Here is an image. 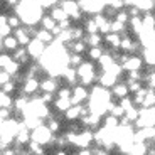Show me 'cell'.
<instances>
[{"label":"cell","mask_w":155,"mask_h":155,"mask_svg":"<svg viewBox=\"0 0 155 155\" xmlns=\"http://www.w3.org/2000/svg\"><path fill=\"white\" fill-rule=\"evenodd\" d=\"M127 31V24L120 22V20H111V32H116V34H123Z\"/></svg>","instance_id":"cell-29"},{"label":"cell","mask_w":155,"mask_h":155,"mask_svg":"<svg viewBox=\"0 0 155 155\" xmlns=\"http://www.w3.org/2000/svg\"><path fill=\"white\" fill-rule=\"evenodd\" d=\"M62 78H64V79H66L71 86H74L78 83V78H79V74H78V68L69 66L66 71H64V73H62Z\"/></svg>","instance_id":"cell-15"},{"label":"cell","mask_w":155,"mask_h":155,"mask_svg":"<svg viewBox=\"0 0 155 155\" xmlns=\"http://www.w3.org/2000/svg\"><path fill=\"white\" fill-rule=\"evenodd\" d=\"M0 118H2V121L12 118V108H2V111H0Z\"/></svg>","instance_id":"cell-41"},{"label":"cell","mask_w":155,"mask_h":155,"mask_svg":"<svg viewBox=\"0 0 155 155\" xmlns=\"http://www.w3.org/2000/svg\"><path fill=\"white\" fill-rule=\"evenodd\" d=\"M89 98L88 89L84 88V84H74L73 86V96H71V101L73 105H81L84 100Z\"/></svg>","instance_id":"cell-5"},{"label":"cell","mask_w":155,"mask_h":155,"mask_svg":"<svg viewBox=\"0 0 155 155\" xmlns=\"http://www.w3.org/2000/svg\"><path fill=\"white\" fill-rule=\"evenodd\" d=\"M84 29H81V27H73V37H74V41H78V39H84Z\"/></svg>","instance_id":"cell-40"},{"label":"cell","mask_w":155,"mask_h":155,"mask_svg":"<svg viewBox=\"0 0 155 155\" xmlns=\"http://www.w3.org/2000/svg\"><path fill=\"white\" fill-rule=\"evenodd\" d=\"M14 35L19 39V44H20V46H29V42L32 41V39H31V34H27V32L24 31V27L15 29V34H14Z\"/></svg>","instance_id":"cell-18"},{"label":"cell","mask_w":155,"mask_h":155,"mask_svg":"<svg viewBox=\"0 0 155 155\" xmlns=\"http://www.w3.org/2000/svg\"><path fill=\"white\" fill-rule=\"evenodd\" d=\"M39 88H41V81H39V78L37 76H32V78H27V79H25V83H24V86H22V93L34 94V93H37Z\"/></svg>","instance_id":"cell-6"},{"label":"cell","mask_w":155,"mask_h":155,"mask_svg":"<svg viewBox=\"0 0 155 155\" xmlns=\"http://www.w3.org/2000/svg\"><path fill=\"white\" fill-rule=\"evenodd\" d=\"M7 22L10 24L12 29H19L20 25H22V19H20L17 14H15V15H8V17H7Z\"/></svg>","instance_id":"cell-33"},{"label":"cell","mask_w":155,"mask_h":155,"mask_svg":"<svg viewBox=\"0 0 155 155\" xmlns=\"http://www.w3.org/2000/svg\"><path fill=\"white\" fill-rule=\"evenodd\" d=\"M113 96L118 98V100H121V98L128 96V93H130V88H128V83L125 84V83H116L115 86H113Z\"/></svg>","instance_id":"cell-13"},{"label":"cell","mask_w":155,"mask_h":155,"mask_svg":"<svg viewBox=\"0 0 155 155\" xmlns=\"http://www.w3.org/2000/svg\"><path fill=\"white\" fill-rule=\"evenodd\" d=\"M0 64H2V69L8 71V73L14 76L15 73H19L20 71V64L17 59H14V56H8L7 52H2V58H0Z\"/></svg>","instance_id":"cell-2"},{"label":"cell","mask_w":155,"mask_h":155,"mask_svg":"<svg viewBox=\"0 0 155 155\" xmlns=\"http://www.w3.org/2000/svg\"><path fill=\"white\" fill-rule=\"evenodd\" d=\"M59 4V0H44V2H42V7L44 8H52V7H56V5H58Z\"/></svg>","instance_id":"cell-44"},{"label":"cell","mask_w":155,"mask_h":155,"mask_svg":"<svg viewBox=\"0 0 155 155\" xmlns=\"http://www.w3.org/2000/svg\"><path fill=\"white\" fill-rule=\"evenodd\" d=\"M27 51H29V54H31V58L37 59V58H41V56L46 52V42H42L41 39L34 37L31 42H29Z\"/></svg>","instance_id":"cell-4"},{"label":"cell","mask_w":155,"mask_h":155,"mask_svg":"<svg viewBox=\"0 0 155 155\" xmlns=\"http://www.w3.org/2000/svg\"><path fill=\"white\" fill-rule=\"evenodd\" d=\"M51 32L54 34V37H58V35H59V34H61V32H62V27H61V25H59V24H58V25H56V27L52 29V31H51Z\"/></svg>","instance_id":"cell-46"},{"label":"cell","mask_w":155,"mask_h":155,"mask_svg":"<svg viewBox=\"0 0 155 155\" xmlns=\"http://www.w3.org/2000/svg\"><path fill=\"white\" fill-rule=\"evenodd\" d=\"M153 143H155V138H153Z\"/></svg>","instance_id":"cell-49"},{"label":"cell","mask_w":155,"mask_h":155,"mask_svg":"<svg viewBox=\"0 0 155 155\" xmlns=\"http://www.w3.org/2000/svg\"><path fill=\"white\" fill-rule=\"evenodd\" d=\"M123 2H125V4H127V5H128V2H130V0H123Z\"/></svg>","instance_id":"cell-48"},{"label":"cell","mask_w":155,"mask_h":155,"mask_svg":"<svg viewBox=\"0 0 155 155\" xmlns=\"http://www.w3.org/2000/svg\"><path fill=\"white\" fill-rule=\"evenodd\" d=\"M51 15L54 17L58 22H61V20H64V19H69V14H68L62 7H58V5L51 8Z\"/></svg>","instance_id":"cell-21"},{"label":"cell","mask_w":155,"mask_h":155,"mask_svg":"<svg viewBox=\"0 0 155 155\" xmlns=\"http://www.w3.org/2000/svg\"><path fill=\"white\" fill-rule=\"evenodd\" d=\"M145 108H152V106H155V88H150L148 86V91L147 94H145V100H143V105Z\"/></svg>","instance_id":"cell-23"},{"label":"cell","mask_w":155,"mask_h":155,"mask_svg":"<svg viewBox=\"0 0 155 155\" xmlns=\"http://www.w3.org/2000/svg\"><path fill=\"white\" fill-rule=\"evenodd\" d=\"M147 145L143 143V142H133L132 145V150H130V153L133 155H142V153H147Z\"/></svg>","instance_id":"cell-26"},{"label":"cell","mask_w":155,"mask_h":155,"mask_svg":"<svg viewBox=\"0 0 155 155\" xmlns=\"http://www.w3.org/2000/svg\"><path fill=\"white\" fill-rule=\"evenodd\" d=\"M116 78L118 76H115L113 73H110V71H105V73L100 76V84L101 86H105V88H113V86L116 84Z\"/></svg>","instance_id":"cell-12"},{"label":"cell","mask_w":155,"mask_h":155,"mask_svg":"<svg viewBox=\"0 0 155 155\" xmlns=\"http://www.w3.org/2000/svg\"><path fill=\"white\" fill-rule=\"evenodd\" d=\"M41 98H42L47 105H49V103H52V101H54V93H47V91H44V94Z\"/></svg>","instance_id":"cell-43"},{"label":"cell","mask_w":155,"mask_h":155,"mask_svg":"<svg viewBox=\"0 0 155 155\" xmlns=\"http://www.w3.org/2000/svg\"><path fill=\"white\" fill-rule=\"evenodd\" d=\"M142 58L145 59L148 66H155V47H145L142 51Z\"/></svg>","instance_id":"cell-20"},{"label":"cell","mask_w":155,"mask_h":155,"mask_svg":"<svg viewBox=\"0 0 155 155\" xmlns=\"http://www.w3.org/2000/svg\"><path fill=\"white\" fill-rule=\"evenodd\" d=\"M54 106H56L58 111L64 113L73 106V101H71V98H58V100L54 101Z\"/></svg>","instance_id":"cell-16"},{"label":"cell","mask_w":155,"mask_h":155,"mask_svg":"<svg viewBox=\"0 0 155 155\" xmlns=\"http://www.w3.org/2000/svg\"><path fill=\"white\" fill-rule=\"evenodd\" d=\"M86 54L89 56L91 59H94V61H98V59L103 56V49H101L100 46H93V47H89V51L86 52Z\"/></svg>","instance_id":"cell-30"},{"label":"cell","mask_w":155,"mask_h":155,"mask_svg":"<svg viewBox=\"0 0 155 155\" xmlns=\"http://www.w3.org/2000/svg\"><path fill=\"white\" fill-rule=\"evenodd\" d=\"M0 105H2V108H14L15 100H14V98H12L8 93H4V91H2V96H0Z\"/></svg>","instance_id":"cell-25"},{"label":"cell","mask_w":155,"mask_h":155,"mask_svg":"<svg viewBox=\"0 0 155 155\" xmlns=\"http://www.w3.org/2000/svg\"><path fill=\"white\" fill-rule=\"evenodd\" d=\"M120 105L123 106L125 110H130L132 106H135V103H133V100H132V98L125 96V98H121V100H120Z\"/></svg>","instance_id":"cell-38"},{"label":"cell","mask_w":155,"mask_h":155,"mask_svg":"<svg viewBox=\"0 0 155 155\" xmlns=\"http://www.w3.org/2000/svg\"><path fill=\"white\" fill-rule=\"evenodd\" d=\"M17 88V83L14 81V79H10V81H7L5 84H2V91L4 93H14Z\"/></svg>","instance_id":"cell-36"},{"label":"cell","mask_w":155,"mask_h":155,"mask_svg":"<svg viewBox=\"0 0 155 155\" xmlns=\"http://www.w3.org/2000/svg\"><path fill=\"white\" fill-rule=\"evenodd\" d=\"M10 78H12V74L8 73V71L2 69V74H0V83H2V84H5L7 81H10Z\"/></svg>","instance_id":"cell-42"},{"label":"cell","mask_w":155,"mask_h":155,"mask_svg":"<svg viewBox=\"0 0 155 155\" xmlns=\"http://www.w3.org/2000/svg\"><path fill=\"white\" fill-rule=\"evenodd\" d=\"M98 62H100V66H101V69H103V71H108L110 68H111V64L115 62V58H113V54L105 52V54L98 59Z\"/></svg>","instance_id":"cell-19"},{"label":"cell","mask_w":155,"mask_h":155,"mask_svg":"<svg viewBox=\"0 0 155 155\" xmlns=\"http://www.w3.org/2000/svg\"><path fill=\"white\" fill-rule=\"evenodd\" d=\"M81 62H83V54H79V52H73V54H69V66L78 68Z\"/></svg>","instance_id":"cell-31"},{"label":"cell","mask_w":155,"mask_h":155,"mask_svg":"<svg viewBox=\"0 0 155 155\" xmlns=\"http://www.w3.org/2000/svg\"><path fill=\"white\" fill-rule=\"evenodd\" d=\"M84 41L88 42V46H89V47H93V46H100L101 41H105V39L101 37V35L98 34V32H94V34H88V35H86Z\"/></svg>","instance_id":"cell-24"},{"label":"cell","mask_w":155,"mask_h":155,"mask_svg":"<svg viewBox=\"0 0 155 155\" xmlns=\"http://www.w3.org/2000/svg\"><path fill=\"white\" fill-rule=\"evenodd\" d=\"M47 127H49L54 133H58L59 130H61V123H59V118H47Z\"/></svg>","instance_id":"cell-35"},{"label":"cell","mask_w":155,"mask_h":155,"mask_svg":"<svg viewBox=\"0 0 155 155\" xmlns=\"http://www.w3.org/2000/svg\"><path fill=\"white\" fill-rule=\"evenodd\" d=\"M59 5L69 14L71 19H74V20L81 19V5H79L78 0H61V4Z\"/></svg>","instance_id":"cell-3"},{"label":"cell","mask_w":155,"mask_h":155,"mask_svg":"<svg viewBox=\"0 0 155 155\" xmlns=\"http://www.w3.org/2000/svg\"><path fill=\"white\" fill-rule=\"evenodd\" d=\"M34 37H37V39H41V41H42V42H46V44H51L52 42V41H54V34H52V32L51 31H47V29H41V31H37L35 32V35Z\"/></svg>","instance_id":"cell-17"},{"label":"cell","mask_w":155,"mask_h":155,"mask_svg":"<svg viewBox=\"0 0 155 155\" xmlns=\"http://www.w3.org/2000/svg\"><path fill=\"white\" fill-rule=\"evenodd\" d=\"M4 2H5V5H8V7H17L20 0H4Z\"/></svg>","instance_id":"cell-45"},{"label":"cell","mask_w":155,"mask_h":155,"mask_svg":"<svg viewBox=\"0 0 155 155\" xmlns=\"http://www.w3.org/2000/svg\"><path fill=\"white\" fill-rule=\"evenodd\" d=\"M56 133L51 130L47 125H39L37 128H34L32 130V140H37L39 143H42V145H51V143H54L56 138H54Z\"/></svg>","instance_id":"cell-1"},{"label":"cell","mask_w":155,"mask_h":155,"mask_svg":"<svg viewBox=\"0 0 155 155\" xmlns=\"http://www.w3.org/2000/svg\"><path fill=\"white\" fill-rule=\"evenodd\" d=\"M147 153H148V155H155V148H148Z\"/></svg>","instance_id":"cell-47"},{"label":"cell","mask_w":155,"mask_h":155,"mask_svg":"<svg viewBox=\"0 0 155 155\" xmlns=\"http://www.w3.org/2000/svg\"><path fill=\"white\" fill-rule=\"evenodd\" d=\"M27 147H29V150H31L32 153H41V155L46 153V150L42 148V143H39L37 140H31Z\"/></svg>","instance_id":"cell-28"},{"label":"cell","mask_w":155,"mask_h":155,"mask_svg":"<svg viewBox=\"0 0 155 155\" xmlns=\"http://www.w3.org/2000/svg\"><path fill=\"white\" fill-rule=\"evenodd\" d=\"M73 96V88H59L58 98H71Z\"/></svg>","instance_id":"cell-37"},{"label":"cell","mask_w":155,"mask_h":155,"mask_svg":"<svg viewBox=\"0 0 155 155\" xmlns=\"http://www.w3.org/2000/svg\"><path fill=\"white\" fill-rule=\"evenodd\" d=\"M105 42L111 46V49H118L121 46V35L116 32H108L105 34Z\"/></svg>","instance_id":"cell-14"},{"label":"cell","mask_w":155,"mask_h":155,"mask_svg":"<svg viewBox=\"0 0 155 155\" xmlns=\"http://www.w3.org/2000/svg\"><path fill=\"white\" fill-rule=\"evenodd\" d=\"M125 71H132V69H143V58L142 56H135L132 54L130 59L123 64Z\"/></svg>","instance_id":"cell-8"},{"label":"cell","mask_w":155,"mask_h":155,"mask_svg":"<svg viewBox=\"0 0 155 155\" xmlns=\"http://www.w3.org/2000/svg\"><path fill=\"white\" fill-rule=\"evenodd\" d=\"M125 116H127V118H128L130 121H132V123H135V121L138 120V116H140V110H137L135 106H132L130 110H127Z\"/></svg>","instance_id":"cell-32"},{"label":"cell","mask_w":155,"mask_h":155,"mask_svg":"<svg viewBox=\"0 0 155 155\" xmlns=\"http://www.w3.org/2000/svg\"><path fill=\"white\" fill-rule=\"evenodd\" d=\"M41 25H42L44 29H47V31H52V29L58 25V20L49 14V15H44L42 19H41Z\"/></svg>","instance_id":"cell-22"},{"label":"cell","mask_w":155,"mask_h":155,"mask_svg":"<svg viewBox=\"0 0 155 155\" xmlns=\"http://www.w3.org/2000/svg\"><path fill=\"white\" fill-rule=\"evenodd\" d=\"M96 22H98V27H100V32L101 34H108V32H111V22H110V19L106 15H103V14H96Z\"/></svg>","instance_id":"cell-10"},{"label":"cell","mask_w":155,"mask_h":155,"mask_svg":"<svg viewBox=\"0 0 155 155\" xmlns=\"http://www.w3.org/2000/svg\"><path fill=\"white\" fill-rule=\"evenodd\" d=\"M105 125H106V127H110V128H116L118 125H120L118 116H115V115H111V113H110V115L105 118Z\"/></svg>","instance_id":"cell-34"},{"label":"cell","mask_w":155,"mask_h":155,"mask_svg":"<svg viewBox=\"0 0 155 155\" xmlns=\"http://www.w3.org/2000/svg\"><path fill=\"white\" fill-rule=\"evenodd\" d=\"M83 116V106L81 105H73L68 111H64V118L68 121H74L78 118H81Z\"/></svg>","instance_id":"cell-11"},{"label":"cell","mask_w":155,"mask_h":155,"mask_svg":"<svg viewBox=\"0 0 155 155\" xmlns=\"http://www.w3.org/2000/svg\"><path fill=\"white\" fill-rule=\"evenodd\" d=\"M58 88H59V79H58V76L46 78V79H42V81H41V89H42V91L54 93Z\"/></svg>","instance_id":"cell-9"},{"label":"cell","mask_w":155,"mask_h":155,"mask_svg":"<svg viewBox=\"0 0 155 155\" xmlns=\"http://www.w3.org/2000/svg\"><path fill=\"white\" fill-rule=\"evenodd\" d=\"M142 83L143 81H128V88H130V93H137L140 88H142Z\"/></svg>","instance_id":"cell-39"},{"label":"cell","mask_w":155,"mask_h":155,"mask_svg":"<svg viewBox=\"0 0 155 155\" xmlns=\"http://www.w3.org/2000/svg\"><path fill=\"white\" fill-rule=\"evenodd\" d=\"M84 31L88 34H94V32H100V27H98L96 19H88L84 22Z\"/></svg>","instance_id":"cell-27"},{"label":"cell","mask_w":155,"mask_h":155,"mask_svg":"<svg viewBox=\"0 0 155 155\" xmlns=\"http://www.w3.org/2000/svg\"><path fill=\"white\" fill-rule=\"evenodd\" d=\"M20 44H19V39L15 37V35H7V37H2V52H7V51H14L19 47Z\"/></svg>","instance_id":"cell-7"}]
</instances>
